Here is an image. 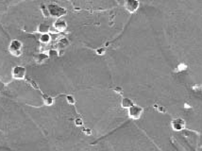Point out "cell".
Wrapping results in <instances>:
<instances>
[{
  "mask_svg": "<svg viewBox=\"0 0 202 151\" xmlns=\"http://www.w3.org/2000/svg\"><path fill=\"white\" fill-rule=\"evenodd\" d=\"M108 56L116 88L134 104L173 118L192 109L186 100L184 73L168 42L156 1L141 3Z\"/></svg>",
  "mask_w": 202,
  "mask_h": 151,
  "instance_id": "cell-1",
  "label": "cell"
},
{
  "mask_svg": "<svg viewBox=\"0 0 202 151\" xmlns=\"http://www.w3.org/2000/svg\"><path fill=\"white\" fill-rule=\"evenodd\" d=\"M94 151H162L153 140L130 120L94 143Z\"/></svg>",
  "mask_w": 202,
  "mask_h": 151,
  "instance_id": "cell-2",
  "label": "cell"
},
{
  "mask_svg": "<svg viewBox=\"0 0 202 151\" xmlns=\"http://www.w3.org/2000/svg\"><path fill=\"white\" fill-rule=\"evenodd\" d=\"M144 111H145L144 108L134 104L129 109H128V116H129V118L131 119L132 121H137L142 117L143 113H144Z\"/></svg>",
  "mask_w": 202,
  "mask_h": 151,
  "instance_id": "cell-3",
  "label": "cell"
},
{
  "mask_svg": "<svg viewBox=\"0 0 202 151\" xmlns=\"http://www.w3.org/2000/svg\"><path fill=\"white\" fill-rule=\"evenodd\" d=\"M23 44L19 40H12L9 44V52L14 57H20L22 55Z\"/></svg>",
  "mask_w": 202,
  "mask_h": 151,
  "instance_id": "cell-4",
  "label": "cell"
},
{
  "mask_svg": "<svg viewBox=\"0 0 202 151\" xmlns=\"http://www.w3.org/2000/svg\"><path fill=\"white\" fill-rule=\"evenodd\" d=\"M26 73H27L26 68L21 65L14 66L11 70L12 78L14 79H17V80H22V79H24L25 77H26Z\"/></svg>",
  "mask_w": 202,
  "mask_h": 151,
  "instance_id": "cell-5",
  "label": "cell"
},
{
  "mask_svg": "<svg viewBox=\"0 0 202 151\" xmlns=\"http://www.w3.org/2000/svg\"><path fill=\"white\" fill-rule=\"evenodd\" d=\"M47 9L49 11V15L54 16V17H61V16L66 14L65 9L59 7V6H56V5H49Z\"/></svg>",
  "mask_w": 202,
  "mask_h": 151,
  "instance_id": "cell-6",
  "label": "cell"
},
{
  "mask_svg": "<svg viewBox=\"0 0 202 151\" xmlns=\"http://www.w3.org/2000/svg\"><path fill=\"white\" fill-rule=\"evenodd\" d=\"M141 3L138 1H132V0H129V1H126L124 3V9L127 11L129 13H135V12L139 10L140 8Z\"/></svg>",
  "mask_w": 202,
  "mask_h": 151,
  "instance_id": "cell-7",
  "label": "cell"
},
{
  "mask_svg": "<svg viewBox=\"0 0 202 151\" xmlns=\"http://www.w3.org/2000/svg\"><path fill=\"white\" fill-rule=\"evenodd\" d=\"M54 28L57 29L59 31H64L65 29H67L68 28V23H67V21L64 19H61L59 18L57 19L55 22H54Z\"/></svg>",
  "mask_w": 202,
  "mask_h": 151,
  "instance_id": "cell-8",
  "label": "cell"
},
{
  "mask_svg": "<svg viewBox=\"0 0 202 151\" xmlns=\"http://www.w3.org/2000/svg\"><path fill=\"white\" fill-rule=\"evenodd\" d=\"M43 101H44V104L45 105V106H47V107H51L53 106V104H54V98L52 97V96H50V95H45L43 96Z\"/></svg>",
  "mask_w": 202,
  "mask_h": 151,
  "instance_id": "cell-9",
  "label": "cell"
},
{
  "mask_svg": "<svg viewBox=\"0 0 202 151\" xmlns=\"http://www.w3.org/2000/svg\"><path fill=\"white\" fill-rule=\"evenodd\" d=\"M50 29V27L48 26L47 24L45 23H41L39 26H38V31L42 32L43 34H45V33H47Z\"/></svg>",
  "mask_w": 202,
  "mask_h": 151,
  "instance_id": "cell-10",
  "label": "cell"
},
{
  "mask_svg": "<svg viewBox=\"0 0 202 151\" xmlns=\"http://www.w3.org/2000/svg\"><path fill=\"white\" fill-rule=\"evenodd\" d=\"M40 42L42 44H48L50 41H51V37L48 34V33H45V34H42L40 36Z\"/></svg>",
  "mask_w": 202,
  "mask_h": 151,
  "instance_id": "cell-11",
  "label": "cell"
},
{
  "mask_svg": "<svg viewBox=\"0 0 202 151\" xmlns=\"http://www.w3.org/2000/svg\"><path fill=\"white\" fill-rule=\"evenodd\" d=\"M47 59H48L47 55H45V54H44V53H41V54H39V55L37 56L36 60H37V61L42 62V61H44L45 60H47Z\"/></svg>",
  "mask_w": 202,
  "mask_h": 151,
  "instance_id": "cell-12",
  "label": "cell"
}]
</instances>
